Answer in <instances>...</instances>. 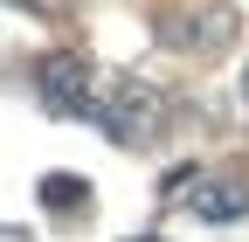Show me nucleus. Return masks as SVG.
<instances>
[{
    "label": "nucleus",
    "instance_id": "obj_1",
    "mask_svg": "<svg viewBox=\"0 0 249 242\" xmlns=\"http://www.w3.org/2000/svg\"><path fill=\"white\" fill-rule=\"evenodd\" d=\"M160 118H166L160 83H145V76H118L111 104L97 111V125H104L111 138H124V145H139V138H152V132H160Z\"/></svg>",
    "mask_w": 249,
    "mask_h": 242
},
{
    "label": "nucleus",
    "instance_id": "obj_2",
    "mask_svg": "<svg viewBox=\"0 0 249 242\" xmlns=\"http://www.w3.org/2000/svg\"><path fill=\"white\" fill-rule=\"evenodd\" d=\"M235 35H242V14L235 7H194V14H180V21L160 28V42L166 49H187V55H222Z\"/></svg>",
    "mask_w": 249,
    "mask_h": 242
},
{
    "label": "nucleus",
    "instance_id": "obj_3",
    "mask_svg": "<svg viewBox=\"0 0 249 242\" xmlns=\"http://www.w3.org/2000/svg\"><path fill=\"white\" fill-rule=\"evenodd\" d=\"M42 97H49L55 111L97 118V104H90V76H83V63H76V55H49V63H42Z\"/></svg>",
    "mask_w": 249,
    "mask_h": 242
},
{
    "label": "nucleus",
    "instance_id": "obj_4",
    "mask_svg": "<svg viewBox=\"0 0 249 242\" xmlns=\"http://www.w3.org/2000/svg\"><path fill=\"white\" fill-rule=\"evenodd\" d=\"M194 215H201V222H235V215H249V187H235V180H208V194H194Z\"/></svg>",
    "mask_w": 249,
    "mask_h": 242
},
{
    "label": "nucleus",
    "instance_id": "obj_5",
    "mask_svg": "<svg viewBox=\"0 0 249 242\" xmlns=\"http://www.w3.org/2000/svg\"><path fill=\"white\" fill-rule=\"evenodd\" d=\"M242 104H249V76H242Z\"/></svg>",
    "mask_w": 249,
    "mask_h": 242
}]
</instances>
